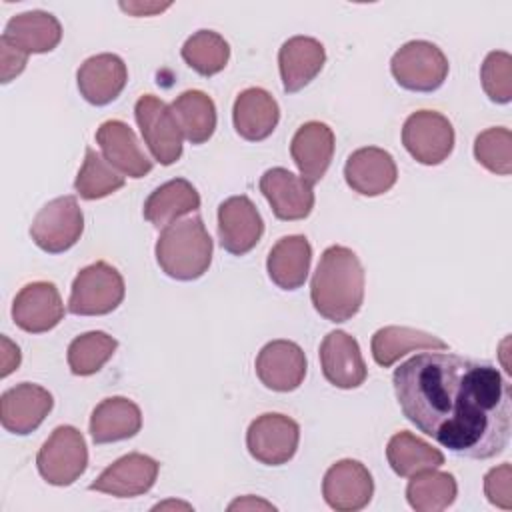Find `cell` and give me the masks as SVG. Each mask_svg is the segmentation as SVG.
Segmentation results:
<instances>
[{"instance_id": "42", "label": "cell", "mask_w": 512, "mask_h": 512, "mask_svg": "<svg viewBox=\"0 0 512 512\" xmlns=\"http://www.w3.org/2000/svg\"><path fill=\"white\" fill-rule=\"evenodd\" d=\"M228 508H230V510H236V508H268V510H274L272 504H268V502H264V500H254L252 496L242 498V500L238 498V500L232 502Z\"/></svg>"}, {"instance_id": "40", "label": "cell", "mask_w": 512, "mask_h": 512, "mask_svg": "<svg viewBox=\"0 0 512 512\" xmlns=\"http://www.w3.org/2000/svg\"><path fill=\"white\" fill-rule=\"evenodd\" d=\"M2 378L14 372L20 366V350L16 344H12L6 336H2Z\"/></svg>"}, {"instance_id": "21", "label": "cell", "mask_w": 512, "mask_h": 512, "mask_svg": "<svg viewBox=\"0 0 512 512\" xmlns=\"http://www.w3.org/2000/svg\"><path fill=\"white\" fill-rule=\"evenodd\" d=\"M102 156L124 176L142 178L152 170V160L144 154L134 130L122 120H106L96 130Z\"/></svg>"}, {"instance_id": "32", "label": "cell", "mask_w": 512, "mask_h": 512, "mask_svg": "<svg viewBox=\"0 0 512 512\" xmlns=\"http://www.w3.org/2000/svg\"><path fill=\"white\" fill-rule=\"evenodd\" d=\"M458 494V484L452 474L438 472L436 468L420 470L410 476L406 486V500L416 512L446 510Z\"/></svg>"}, {"instance_id": "19", "label": "cell", "mask_w": 512, "mask_h": 512, "mask_svg": "<svg viewBox=\"0 0 512 512\" xmlns=\"http://www.w3.org/2000/svg\"><path fill=\"white\" fill-rule=\"evenodd\" d=\"M346 184L362 196H380L388 192L398 178V168L390 152L366 146L354 150L344 164Z\"/></svg>"}, {"instance_id": "35", "label": "cell", "mask_w": 512, "mask_h": 512, "mask_svg": "<svg viewBox=\"0 0 512 512\" xmlns=\"http://www.w3.org/2000/svg\"><path fill=\"white\" fill-rule=\"evenodd\" d=\"M118 342L102 330H92L76 336L68 346V366L76 376L96 374L116 352Z\"/></svg>"}, {"instance_id": "9", "label": "cell", "mask_w": 512, "mask_h": 512, "mask_svg": "<svg viewBox=\"0 0 512 512\" xmlns=\"http://www.w3.org/2000/svg\"><path fill=\"white\" fill-rule=\"evenodd\" d=\"M402 144L416 162L436 166L452 154L454 128L444 114L418 110L412 112L402 126Z\"/></svg>"}, {"instance_id": "29", "label": "cell", "mask_w": 512, "mask_h": 512, "mask_svg": "<svg viewBox=\"0 0 512 512\" xmlns=\"http://www.w3.org/2000/svg\"><path fill=\"white\" fill-rule=\"evenodd\" d=\"M372 358L378 366L388 368L404 354L414 350H448V344L424 330H416L410 326H384L374 332L372 342Z\"/></svg>"}, {"instance_id": "7", "label": "cell", "mask_w": 512, "mask_h": 512, "mask_svg": "<svg viewBox=\"0 0 512 512\" xmlns=\"http://www.w3.org/2000/svg\"><path fill=\"white\" fill-rule=\"evenodd\" d=\"M134 114L152 158L162 166L178 162L182 156L184 134L172 108L158 96L144 94L136 100Z\"/></svg>"}, {"instance_id": "18", "label": "cell", "mask_w": 512, "mask_h": 512, "mask_svg": "<svg viewBox=\"0 0 512 512\" xmlns=\"http://www.w3.org/2000/svg\"><path fill=\"white\" fill-rule=\"evenodd\" d=\"M158 470L160 464L154 458L140 452H130L102 470V474L90 484V490L116 498L142 496L154 486Z\"/></svg>"}, {"instance_id": "33", "label": "cell", "mask_w": 512, "mask_h": 512, "mask_svg": "<svg viewBox=\"0 0 512 512\" xmlns=\"http://www.w3.org/2000/svg\"><path fill=\"white\" fill-rule=\"evenodd\" d=\"M124 174H120L100 152L86 148L84 162L74 180V190L84 200H98L114 194L124 186Z\"/></svg>"}, {"instance_id": "8", "label": "cell", "mask_w": 512, "mask_h": 512, "mask_svg": "<svg viewBox=\"0 0 512 512\" xmlns=\"http://www.w3.org/2000/svg\"><path fill=\"white\" fill-rule=\"evenodd\" d=\"M84 232V214L74 196H60L40 208L30 226L34 244L48 252L60 254L72 248Z\"/></svg>"}, {"instance_id": "4", "label": "cell", "mask_w": 512, "mask_h": 512, "mask_svg": "<svg viewBox=\"0 0 512 512\" xmlns=\"http://www.w3.org/2000/svg\"><path fill=\"white\" fill-rule=\"evenodd\" d=\"M122 274L108 262H94L82 268L70 290L68 310L78 316H104L114 312L124 300Z\"/></svg>"}, {"instance_id": "26", "label": "cell", "mask_w": 512, "mask_h": 512, "mask_svg": "<svg viewBox=\"0 0 512 512\" xmlns=\"http://www.w3.org/2000/svg\"><path fill=\"white\" fill-rule=\"evenodd\" d=\"M312 246L306 236L290 234L280 238L266 260V270L270 280L282 290L300 288L310 272Z\"/></svg>"}, {"instance_id": "2", "label": "cell", "mask_w": 512, "mask_h": 512, "mask_svg": "<svg viewBox=\"0 0 512 512\" xmlns=\"http://www.w3.org/2000/svg\"><path fill=\"white\" fill-rule=\"evenodd\" d=\"M310 298L316 312L330 322H346L358 314L364 302V268L346 246H328L310 282Z\"/></svg>"}, {"instance_id": "25", "label": "cell", "mask_w": 512, "mask_h": 512, "mask_svg": "<svg viewBox=\"0 0 512 512\" xmlns=\"http://www.w3.org/2000/svg\"><path fill=\"white\" fill-rule=\"evenodd\" d=\"M2 38L24 54L52 52L62 40L58 18L44 10H30L8 20Z\"/></svg>"}, {"instance_id": "17", "label": "cell", "mask_w": 512, "mask_h": 512, "mask_svg": "<svg viewBox=\"0 0 512 512\" xmlns=\"http://www.w3.org/2000/svg\"><path fill=\"white\" fill-rule=\"evenodd\" d=\"M320 366L324 378L342 390L358 388L368 376L356 338L344 330H334L324 336L320 344Z\"/></svg>"}, {"instance_id": "14", "label": "cell", "mask_w": 512, "mask_h": 512, "mask_svg": "<svg viewBox=\"0 0 512 512\" xmlns=\"http://www.w3.org/2000/svg\"><path fill=\"white\" fill-rule=\"evenodd\" d=\"M64 318V304L52 282H30L16 294L12 302V320L30 334L52 330Z\"/></svg>"}, {"instance_id": "23", "label": "cell", "mask_w": 512, "mask_h": 512, "mask_svg": "<svg viewBox=\"0 0 512 512\" xmlns=\"http://www.w3.org/2000/svg\"><path fill=\"white\" fill-rule=\"evenodd\" d=\"M326 62L324 46L310 36L288 38L278 52V68L282 86L288 94H294L308 86L322 70Z\"/></svg>"}, {"instance_id": "36", "label": "cell", "mask_w": 512, "mask_h": 512, "mask_svg": "<svg viewBox=\"0 0 512 512\" xmlns=\"http://www.w3.org/2000/svg\"><path fill=\"white\" fill-rule=\"evenodd\" d=\"M474 158L488 172L508 176L512 172V132L504 126L480 132L474 140Z\"/></svg>"}, {"instance_id": "27", "label": "cell", "mask_w": 512, "mask_h": 512, "mask_svg": "<svg viewBox=\"0 0 512 512\" xmlns=\"http://www.w3.org/2000/svg\"><path fill=\"white\" fill-rule=\"evenodd\" d=\"M142 428V412L136 402L124 396L104 398L90 416V436L96 444H110L132 438Z\"/></svg>"}, {"instance_id": "11", "label": "cell", "mask_w": 512, "mask_h": 512, "mask_svg": "<svg viewBox=\"0 0 512 512\" xmlns=\"http://www.w3.org/2000/svg\"><path fill=\"white\" fill-rule=\"evenodd\" d=\"M374 494L370 470L352 458L332 464L322 480V496L326 504L338 512H356L368 506Z\"/></svg>"}, {"instance_id": "31", "label": "cell", "mask_w": 512, "mask_h": 512, "mask_svg": "<svg viewBox=\"0 0 512 512\" xmlns=\"http://www.w3.org/2000/svg\"><path fill=\"white\" fill-rule=\"evenodd\" d=\"M386 458L390 468L402 476L410 478L412 474L428 468H438L444 464V454L412 432H396L386 446Z\"/></svg>"}, {"instance_id": "20", "label": "cell", "mask_w": 512, "mask_h": 512, "mask_svg": "<svg viewBox=\"0 0 512 512\" xmlns=\"http://www.w3.org/2000/svg\"><path fill=\"white\" fill-rule=\"evenodd\" d=\"M76 82L86 102L94 106H106L124 90L128 82V68L116 54H96L80 64Z\"/></svg>"}, {"instance_id": "41", "label": "cell", "mask_w": 512, "mask_h": 512, "mask_svg": "<svg viewBox=\"0 0 512 512\" xmlns=\"http://www.w3.org/2000/svg\"><path fill=\"white\" fill-rule=\"evenodd\" d=\"M170 4H156V2H120V8L132 16H152L156 12L166 10Z\"/></svg>"}, {"instance_id": "28", "label": "cell", "mask_w": 512, "mask_h": 512, "mask_svg": "<svg viewBox=\"0 0 512 512\" xmlns=\"http://www.w3.org/2000/svg\"><path fill=\"white\" fill-rule=\"evenodd\" d=\"M200 208L198 190L184 178H174L160 184L144 202V218L156 226L166 228L180 216L196 212Z\"/></svg>"}, {"instance_id": "12", "label": "cell", "mask_w": 512, "mask_h": 512, "mask_svg": "<svg viewBox=\"0 0 512 512\" xmlns=\"http://www.w3.org/2000/svg\"><path fill=\"white\" fill-rule=\"evenodd\" d=\"M262 234L264 220L248 196H230L218 206V238L226 252L244 256L260 242Z\"/></svg>"}, {"instance_id": "15", "label": "cell", "mask_w": 512, "mask_h": 512, "mask_svg": "<svg viewBox=\"0 0 512 512\" xmlns=\"http://www.w3.org/2000/svg\"><path fill=\"white\" fill-rule=\"evenodd\" d=\"M256 376L274 392L296 390L306 376V354L292 340H272L256 356Z\"/></svg>"}, {"instance_id": "5", "label": "cell", "mask_w": 512, "mask_h": 512, "mask_svg": "<svg viewBox=\"0 0 512 512\" xmlns=\"http://www.w3.org/2000/svg\"><path fill=\"white\" fill-rule=\"evenodd\" d=\"M448 68L444 52L426 40L406 42L390 60V72L398 86L412 92L438 90L448 76Z\"/></svg>"}, {"instance_id": "3", "label": "cell", "mask_w": 512, "mask_h": 512, "mask_svg": "<svg viewBox=\"0 0 512 512\" xmlns=\"http://www.w3.org/2000/svg\"><path fill=\"white\" fill-rule=\"evenodd\" d=\"M156 262L174 280L190 282L210 268L212 238L200 216L176 220L166 226L156 242Z\"/></svg>"}, {"instance_id": "37", "label": "cell", "mask_w": 512, "mask_h": 512, "mask_svg": "<svg viewBox=\"0 0 512 512\" xmlns=\"http://www.w3.org/2000/svg\"><path fill=\"white\" fill-rule=\"evenodd\" d=\"M480 80L492 102L508 104L512 100V56L504 50L490 52L482 62Z\"/></svg>"}, {"instance_id": "1", "label": "cell", "mask_w": 512, "mask_h": 512, "mask_svg": "<svg viewBox=\"0 0 512 512\" xmlns=\"http://www.w3.org/2000/svg\"><path fill=\"white\" fill-rule=\"evenodd\" d=\"M392 386L406 420L458 456L488 460L510 442V384L488 360L420 352L394 370Z\"/></svg>"}, {"instance_id": "22", "label": "cell", "mask_w": 512, "mask_h": 512, "mask_svg": "<svg viewBox=\"0 0 512 512\" xmlns=\"http://www.w3.org/2000/svg\"><path fill=\"white\" fill-rule=\"evenodd\" d=\"M290 154L302 178H306L310 184L322 180L334 156L332 128L318 120L302 124L292 136Z\"/></svg>"}, {"instance_id": "30", "label": "cell", "mask_w": 512, "mask_h": 512, "mask_svg": "<svg viewBox=\"0 0 512 512\" xmlns=\"http://www.w3.org/2000/svg\"><path fill=\"white\" fill-rule=\"evenodd\" d=\"M184 138L190 144H204L216 130L214 100L202 90H186L170 104Z\"/></svg>"}, {"instance_id": "24", "label": "cell", "mask_w": 512, "mask_h": 512, "mask_svg": "<svg viewBox=\"0 0 512 512\" xmlns=\"http://www.w3.org/2000/svg\"><path fill=\"white\" fill-rule=\"evenodd\" d=\"M278 120V102L264 88H246L236 96L232 122L240 138L248 142H260L274 132Z\"/></svg>"}, {"instance_id": "10", "label": "cell", "mask_w": 512, "mask_h": 512, "mask_svg": "<svg viewBox=\"0 0 512 512\" xmlns=\"http://www.w3.org/2000/svg\"><path fill=\"white\" fill-rule=\"evenodd\" d=\"M300 440V426L286 414L266 412L254 418L246 432V448L254 460L266 466H280L294 458Z\"/></svg>"}, {"instance_id": "38", "label": "cell", "mask_w": 512, "mask_h": 512, "mask_svg": "<svg viewBox=\"0 0 512 512\" xmlns=\"http://www.w3.org/2000/svg\"><path fill=\"white\" fill-rule=\"evenodd\" d=\"M484 494L490 504L502 510H512V468L508 462L486 472Z\"/></svg>"}, {"instance_id": "39", "label": "cell", "mask_w": 512, "mask_h": 512, "mask_svg": "<svg viewBox=\"0 0 512 512\" xmlns=\"http://www.w3.org/2000/svg\"><path fill=\"white\" fill-rule=\"evenodd\" d=\"M28 54L0 38V80L2 84H8L12 78H16L26 68Z\"/></svg>"}, {"instance_id": "6", "label": "cell", "mask_w": 512, "mask_h": 512, "mask_svg": "<svg viewBox=\"0 0 512 512\" xmlns=\"http://www.w3.org/2000/svg\"><path fill=\"white\" fill-rule=\"evenodd\" d=\"M36 466L52 486L74 484L88 466V448L82 432L74 426H58L38 450Z\"/></svg>"}, {"instance_id": "34", "label": "cell", "mask_w": 512, "mask_h": 512, "mask_svg": "<svg viewBox=\"0 0 512 512\" xmlns=\"http://www.w3.org/2000/svg\"><path fill=\"white\" fill-rule=\"evenodd\" d=\"M180 54L200 76H214L226 68L230 46L218 32L198 30L184 42Z\"/></svg>"}, {"instance_id": "13", "label": "cell", "mask_w": 512, "mask_h": 512, "mask_svg": "<svg viewBox=\"0 0 512 512\" xmlns=\"http://www.w3.org/2000/svg\"><path fill=\"white\" fill-rule=\"evenodd\" d=\"M260 192L278 220H302L314 208L312 184L286 168H270L260 176Z\"/></svg>"}, {"instance_id": "16", "label": "cell", "mask_w": 512, "mask_h": 512, "mask_svg": "<svg viewBox=\"0 0 512 512\" xmlns=\"http://www.w3.org/2000/svg\"><path fill=\"white\" fill-rule=\"evenodd\" d=\"M52 406L54 398L46 388L22 382L0 396V422L4 430L26 436L44 422Z\"/></svg>"}]
</instances>
